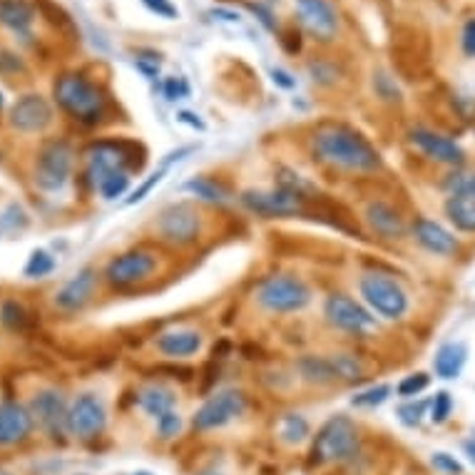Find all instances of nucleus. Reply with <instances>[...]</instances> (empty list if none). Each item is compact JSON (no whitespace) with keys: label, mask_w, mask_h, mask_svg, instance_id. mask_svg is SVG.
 <instances>
[{"label":"nucleus","mask_w":475,"mask_h":475,"mask_svg":"<svg viewBox=\"0 0 475 475\" xmlns=\"http://www.w3.org/2000/svg\"><path fill=\"white\" fill-rule=\"evenodd\" d=\"M154 266H157V262H154L152 254H147V251H130V254H123L115 262H110L105 276L115 287H132L142 279H147L154 272Z\"/></svg>","instance_id":"ddd939ff"},{"label":"nucleus","mask_w":475,"mask_h":475,"mask_svg":"<svg viewBox=\"0 0 475 475\" xmlns=\"http://www.w3.org/2000/svg\"><path fill=\"white\" fill-rule=\"evenodd\" d=\"M127 187H130V172L127 170L113 172V175H107L95 185V189L102 194V200H117V197L125 194Z\"/></svg>","instance_id":"c85d7f7f"},{"label":"nucleus","mask_w":475,"mask_h":475,"mask_svg":"<svg viewBox=\"0 0 475 475\" xmlns=\"http://www.w3.org/2000/svg\"><path fill=\"white\" fill-rule=\"evenodd\" d=\"M433 465H436L438 471H443V473H463L461 463L455 461V458H450L448 453H436L433 455Z\"/></svg>","instance_id":"c03bdc74"},{"label":"nucleus","mask_w":475,"mask_h":475,"mask_svg":"<svg viewBox=\"0 0 475 475\" xmlns=\"http://www.w3.org/2000/svg\"><path fill=\"white\" fill-rule=\"evenodd\" d=\"M202 346V336L194 329H172L164 331L162 336L157 338V349L162 351L164 356L172 359H182V356H192L197 353Z\"/></svg>","instance_id":"4be33fe9"},{"label":"nucleus","mask_w":475,"mask_h":475,"mask_svg":"<svg viewBox=\"0 0 475 475\" xmlns=\"http://www.w3.org/2000/svg\"><path fill=\"white\" fill-rule=\"evenodd\" d=\"M157 229L172 244H189L200 234V214L189 204H172L162 212Z\"/></svg>","instance_id":"f8f14e48"},{"label":"nucleus","mask_w":475,"mask_h":475,"mask_svg":"<svg viewBox=\"0 0 475 475\" xmlns=\"http://www.w3.org/2000/svg\"><path fill=\"white\" fill-rule=\"evenodd\" d=\"M359 453V431L351 418L334 416L313 440V463H344Z\"/></svg>","instance_id":"7ed1b4c3"},{"label":"nucleus","mask_w":475,"mask_h":475,"mask_svg":"<svg viewBox=\"0 0 475 475\" xmlns=\"http://www.w3.org/2000/svg\"><path fill=\"white\" fill-rule=\"evenodd\" d=\"M259 304L269 312H301L309 301H312V291L309 287L297 279V276L289 274H274L269 279H264L262 287L257 291Z\"/></svg>","instance_id":"20e7f679"},{"label":"nucleus","mask_w":475,"mask_h":475,"mask_svg":"<svg viewBox=\"0 0 475 475\" xmlns=\"http://www.w3.org/2000/svg\"><path fill=\"white\" fill-rule=\"evenodd\" d=\"M431 384V378L428 374H413L408 378H403L399 384V393L400 396H418L421 391H425Z\"/></svg>","instance_id":"e433bc0d"},{"label":"nucleus","mask_w":475,"mask_h":475,"mask_svg":"<svg viewBox=\"0 0 475 475\" xmlns=\"http://www.w3.org/2000/svg\"><path fill=\"white\" fill-rule=\"evenodd\" d=\"M450 197L446 214L461 232L475 234V175H455L448 182Z\"/></svg>","instance_id":"1a4fd4ad"},{"label":"nucleus","mask_w":475,"mask_h":475,"mask_svg":"<svg viewBox=\"0 0 475 475\" xmlns=\"http://www.w3.org/2000/svg\"><path fill=\"white\" fill-rule=\"evenodd\" d=\"M0 475H11V473H8V471H3V468H0Z\"/></svg>","instance_id":"603ef678"},{"label":"nucleus","mask_w":475,"mask_h":475,"mask_svg":"<svg viewBox=\"0 0 475 475\" xmlns=\"http://www.w3.org/2000/svg\"><path fill=\"white\" fill-rule=\"evenodd\" d=\"M167 170H170V167H164V164H162V167H160L157 172H152V175L147 177V179H145V182H142V185H139V187L135 189V192H132L130 197H127L125 207H132V204H138V202L145 200V197L150 194L152 189H154L157 185H160V182H162L164 175H167Z\"/></svg>","instance_id":"473e14b6"},{"label":"nucleus","mask_w":475,"mask_h":475,"mask_svg":"<svg viewBox=\"0 0 475 475\" xmlns=\"http://www.w3.org/2000/svg\"><path fill=\"white\" fill-rule=\"evenodd\" d=\"M139 406L152 418H162L164 413L175 411V391L167 386H147L139 393Z\"/></svg>","instance_id":"b1692460"},{"label":"nucleus","mask_w":475,"mask_h":475,"mask_svg":"<svg viewBox=\"0 0 475 475\" xmlns=\"http://www.w3.org/2000/svg\"><path fill=\"white\" fill-rule=\"evenodd\" d=\"M391 396V386H374L368 388V391H363L359 396H353V406H378V403H384V400Z\"/></svg>","instance_id":"c9c22d12"},{"label":"nucleus","mask_w":475,"mask_h":475,"mask_svg":"<svg viewBox=\"0 0 475 475\" xmlns=\"http://www.w3.org/2000/svg\"><path fill=\"white\" fill-rule=\"evenodd\" d=\"M324 313L326 319H329V324L336 326V329H344V331H363V329L374 326V316L366 312L359 301H353L351 297H344V294L329 297Z\"/></svg>","instance_id":"4468645a"},{"label":"nucleus","mask_w":475,"mask_h":475,"mask_svg":"<svg viewBox=\"0 0 475 475\" xmlns=\"http://www.w3.org/2000/svg\"><path fill=\"white\" fill-rule=\"evenodd\" d=\"M189 95V85L182 80V77H167L164 80V98L170 102L182 100Z\"/></svg>","instance_id":"58836bf2"},{"label":"nucleus","mask_w":475,"mask_h":475,"mask_svg":"<svg viewBox=\"0 0 475 475\" xmlns=\"http://www.w3.org/2000/svg\"><path fill=\"white\" fill-rule=\"evenodd\" d=\"M461 48L465 58H475V15H471L461 30Z\"/></svg>","instance_id":"4c0bfd02"},{"label":"nucleus","mask_w":475,"mask_h":475,"mask_svg":"<svg viewBox=\"0 0 475 475\" xmlns=\"http://www.w3.org/2000/svg\"><path fill=\"white\" fill-rule=\"evenodd\" d=\"M465 450H468V455H471V461L475 463V440H468V443H465Z\"/></svg>","instance_id":"8fccbe9b"},{"label":"nucleus","mask_w":475,"mask_h":475,"mask_svg":"<svg viewBox=\"0 0 475 475\" xmlns=\"http://www.w3.org/2000/svg\"><path fill=\"white\" fill-rule=\"evenodd\" d=\"M75 164V152L73 147L58 139V142H48L38 154V164H36V185L43 192H58L65 187L67 177L73 172Z\"/></svg>","instance_id":"39448f33"},{"label":"nucleus","mask_w":475,"mask_h":475,"mask_svg":"<svg viewBox=\"0 0 475 475\" xmlns=\"http://www.w3.org/2000/svg\"><path fill=\"white\" fill-rule=\"evenodd\" d=\"M413 145L418 147L421 152H425L431 160H436V162H446V164H461L463 157H465V152L453 142V139L443 138V135H436V132H431V130H413L411 132Z\"/></svg>","instance_id":"f3484780"},{"label":"nucleus","mask_w":475,"mask_h":475,"mask_svg":"<svg viewBox=\"0 0 475 475\" xmlns=\"http://www.w3.org/2000/svg\"><path fill=\"white\" fill-rule=\"evenodd\" d=\"M244 411H247V396L241 391L229 388V391H222L207 400L200 411L194 413L192 424L197 431H212V428H222L229 421L239 418Z\"/></svg>","instance_id":"0eeeda50"},{"label":"nucleus","mask_w":475,"mask_h":475,"mask_svg":"<svg viewBox=\"0 0 475 475\" xmlns=\"http://www.w3.org/2000/svg\"><path fill=\"white\" fill-rule=\"evenodd\" d=\"M120 170H127V154L123 152V147L102 142L88 152V177L92 185H98L100 179L113 172H120Z\"/></svg>","instance_id":"a211bd4d"},{"label":"nucleus","mask_w":475,"mask_h":475,"mask_svg":"<svg viewBox=\"0 0 475 475\" xmlns=\"http://www.w3.org/2000/svg\"><path fill=\"white\" fill-rule=\"evenodd\" d=\"M30 428H33V416L20 403L8 400L0 406V443L3 446L23 440L30 433Z\"/></svg>","instance_id":"6ab92c4d"},{"label":"nucleus","mask_w":475,"mask_h":475,"mask_svg":"<svg viewBox=\"0 0 475 475\" xmlns=\"http://www.w3.org/2000/svg\"><path fill=\"white\" fill-rule=\"evenodd\" d=\"M272 80H274L276 88H281V90L297 88V80L289 75L287 70H281V67H274V70H272Z\"/></svg>","instance_id":"a18cd8bd"},{"label":"nucleus","mask_w":475,"mask_h":475,"mask_svg":"<svg viewBox=\"0 0 475 475\" xmlns=\"http://www.w3.org/2000/svg\"><path fill=\"white\" fill-rule=\"evenodd\" d=\"M306 436H309V424H306L304 416H299V413L284 416V421H281V438L287 443H301Z\"/></svg>","instance_id":"c756f323"},{"label":"nucleus","mask_w":475,"mask_h":475,"mask_svg":"<svg viewBox=\"0 0 475 475\" xmlns=\"http://www.w3.org/2000/svg\"><path fill=\"white\" fill-rule=\"evenodd\" d=\"M177 120L182 123V125H189L194 127V130H200V132H204L207 130V125L200 120V115L189 113V110H182V113H177Z\"/></svg>","instance_id":"49530a36"},{"label":"nucleus","mask_w":475,"mask_h":475,"mask_svg":"<svg viewBox=\"0 0 475 475\" xmlns=\"http://www.w3.org/2000/svg\"><path fill=\"white\" fill-rule=\"evenodd\" d=\"M212 15H217L219 20H226V23H239V13H234V11H225V8H214Z\"/></svg>","instance_id":"09e8293b"},{"label":"nucleus","mask_w":475,"mask_h":475,"mask_svg":"<svg viewBox=\"0 0 475 475\" xmlns=\"http://www.w3.org/2000/svg\"><path fill=\"white\" fill-rule=\"evenodd\" d=\"M92 289H95V272H92V269H83L80 274L73 276V279L55 294V304H58L63 312H75L80 306H85V301L92 297Z\"/></svg>","instance_id":"aec40b11"},{"label":"nucleus","mask_w":475,"mask_h":475,"mask_svg":"<svg viewBox=\"0 0 475 475\" xmlns=\"http://www.w3.org/2000/svg\"><path fill=\"white\" fill-rule=\"evenodd\" d=\"M55 100L80 123H100L107 100L102 90L80 73H67L55 83Z\"/></svg>","instance_id":"f03ea898"},{"label":"nucleus","mask_w":475,"mask_h":475,"mask_svg":"<svg viewBox=\"0 0 475 475\" xmlns=\"http://www.w3.org/2000/svg\"><path fill=\"white\" fill-rule=\"evenodd\" d=\"M413 234H416L421 247L433 251V254H453L458 249V241L448 229H443L438 222H431V219H418L413 226Z\"/></svg>","instance_id":"412c9836"},{"label":"nucleus","mask_w":475,"mask_h":475,"mask_svg":"<svg viewBox=\"0 0 475 475\" xmlns=\"http://www.w3.org/2000/svg\"><path fill=\"white\" fill-rule=\"evenodd\" d=\"M179 425H182V421H179V416H177L175 411L164 413L162 418H157V431H160V436L162 438H172L179 433Z\"/></svg>","instance_id":"79ce46f5"},{"label":"nucleus","mask_w":475,"mask_h":475,"mask_svg":"<svg viewBox=\"0 0 475 475\" xmlns=\"http://www.w3.org/2000/svg\"><path fill=\"white\" fill-rule=\"evenodd\" d=\"M107 424V411L95 393H83L67 411V431L77 438H95Z\"/></svg>","instance_id":"9d476101"},{"label":"nucleus","mask_w":475,"mask_h":475,"mask_svg":"<svg viewBox=\"0 0 475 475\" xmlns=\"http://www.w3.org/2000/svg\"><path fill=\"white\" fill-rule=\"evenodd\" d=\"M200 475H222V473H214V471H207V473H200Z\"/></svg>","instance_id":"3c124183"},{"label":"nucleus","mask_w":475,"mask_h":475,"mask_svg":"<svg viewBox=\"0 0 475 475\" xmlns=\"http://www.w3.org/2000/svg\"><path fill=\"white\" fill-rule=\"evenodd\" d=\"M297 18L313 40L329 43L336 38L338 13L331 0H297Z\"/></svg>","instance_id":"6e6552de"},{"label":"nucleus","mask_w":475,"mask_h":475,"mask_svg":"<svg viewBox=\"0 0 475 475\" xmlns=\"http://www.w3.org/2000/svg\"><path fill=\"white\" fill-rule=\"evenodd\" d=\"M450 406H453V403H450V393L440 391L436 400H433V408H431V421H433V424H443L450 416Z\"/></svg>","instance_id":"ea45409f"},{"label":"nucleus","mask_w":475,"mask_h":475,"mask_svg":"<svg viewBox=\"0 0 475 475\" xmlns=\"http://www.w3.org/2000/svg\"><path fill=\"white\" fill-rule=\"evenodd\" d=\"M299 368L304 378L312 381V384H334V381H338L336 371H334V366H331V359L306 356V359H301Z\"/></svg>","instance_id":"bb28decb"},{"label":"nucleus","mask_w":475,"mask_h":475,"mask_svg":"<svg viewBox=\"0 0 475 475\" xmlns=\"http://www.w3.org/2000/svg\"><path fill=\"white\" fill-rule=\"evenodd\" d=\"M52 123V110L43 95H23L11 107V125L20 132H43Z\"/></svg>","instance_id":"2eb2a0df"},{"label":"nucleus","mask_w":475,"mask_h":475,"mask_svg":"<svg viewBox=\"0 0 475 475\" xmlns=\"http://www.w3.org/2000/svg\"><path fill=\"white\" fill-rule=\"evenodd\" d=\"M67 411L65 408L63 396L58 391H40L33 399V416L38 418L40 425L51 433L52 438L63 436V431L67 428Z\"/></svg>","instance_id":"dca6fc26"},{"label":"nucleus","mask_w":475,"mask_h":475,"mask_svg":"<svg viewBox=\"0 0 475 475\" xmlns=\"http://www.w3.org/2000/svg\"><path fill=\"white\" fill-rule=\"evenodd\" d=\"M425 411V403L424 400H418V403H406V406H400L399 416L400 421L406 425H418L421 424V416Z\"/></svg>","instance_id":"a19ab883"},{"label":"nucleus","mask_w":475,"mask_h":475,"mask_svg":"<svg viewBox=\"0 0 475 475\" xmlns=\"http://www.w3.org/2000/svg\"><path fill=\"white\" fill-rule=\"evenodd\" d=\"M241 204L254 214H262V217H289V214L301 212V197L289 192L284 187L269 189H249L241 194Z\"/></svg>","instance_id":"9b49d317"},{"label":"nucleus","mask_w":475,"mask_h":475,"mask_svg":"<svg viewBox=\"0 0 475 475\" xmlns=\"http://www.w3.org/2000/svg\"><path fill=\"white\" fill-rule=\"evenodd\" d=\"M36 13L28 0H0V26L13 30L15 36H30Z\"/></svg>","instance_id":"5701e85b"},{"label":"nucleus","mask_w":475,"mask_h":475,"mask_svg":"<svg viewBox=\"0 0 475 475\" xmlns=\"http://www.w3.org/2000/svg\"><path fill=\"white\" fill-rule=\"evenodd\" d=\"M187 192L192 194H197L202 200L214 202V204H225L229 202V192H226L222 185H217L214 179H207V177H194V179H189L187 185H185Z\"/></svg>","instance_id":"cd10ccee"},{"label":"nucleus","mask_w":475,"mask_h":475,"mask_svg":"<svg viewBox=\"0 0 475 475\" xmlns=\"http://www.w3.org/2000/svg\"><path fill=\"white\" fill-rule=\"evenodd\" d=\"M465 356L468 351L463 344H446L436 356V374L440 378H455L465 366Z\"/></svg>","instance_id":"a878e982"},{"label":"nucleus","mask_w":475,"mask_h":475,"mask_svg":"<svg viewBox=\"0 0 475 475\" xmlns=\"http://www.w3.org/2000/svg\"><path fill=\"white\" fill-rule=\"evenodd\" d=\"M331 366H334V371H336V378H341V381H353V378L361 376V363L356 361L353 356H349V353L331 356Z\"/></svg>","instance_id":"2f4dec72"},{"label":"nucleus","mask_w":475,"mask_h":475,"mask_svg":"<svg viewBox=\"0 0 475 475\" xmlns=\"http://www.w3.org/2000/svg\"><path fill=\"white\" fill-rule=\"evenodd\" d=\"M147 8H150L152 13L162 15V18H179V11H177L175 5H172V0H142Z\"/></svg>","instance_id":"37998d69"},{"label":"nucleus","mask_w":475,"mask_h":475,"mask_svg":"<svg viewBox=\"0 0 475 475\" xmlns=\"http://www.w3.org/2000/svg\"><path fill=\"white\" fill-rule=\"evenodd\" d=\"M366 217H368V225L374 226L376 232L381 234V237H399L400 232H403V225H400V217L388 204H381V202H376L371 204L368 210H366Z\"/></svg>","instance_id":"393cba45"},{"label":"nucleus","mask_w":475,"mask_h":475,"mask_svg":"<svg viewBox=\"0 0 475 475\" xmlns=\"http://www.w3.org/2000/svg\"><path fill=\"white\" fill-rule=\"evenodd\" d=\"M55 269V259L45 249H36L30 254V259L26 264V276L30 279H43Z\"/></svg>","instance_id":"7c9ffc66"},{"label":"nucleus","mask_w":475,"mask_h":475,"mask_svg":"<svg viewBox=\"0 0 475 475\" xmlns=\"http://www.w3.org/2000/svg\"><path fill=\"white\" fill-rule=\"evenodd\" d=\"M313 152L334 167H344L351 172H374L381 164L378 152L371 147V142L361 138L356 130L344 125L321 127L313 135Z\"/></svg>","instance_id":"f257e3e1"},{"label":"nucleus","mask_w":475,"mask_h":475,"mask_svg":"<svg viewBox=\"0 0 475 475\" xmlns=\"http://www.w3.org/2000/svg\"><path fill=\"white\" fill-rule=\"evenodd\" d=\"M0 319H3V324L8 326V329H13V331H18V329H23L26 326V309L23 306H18V304H13V301H8L5 306H3V312H0Z\"/></svg>","instance_id":"f704fd0d"},{"label":"nucleus","mask_w":475,"mask_h":475,"mask_svg":"<svg viewBox=\"0 0 475 475\" xmlns=\"http://www.w3.org/2000/svg\"><path fill=\"white\" fill-rule=\"evenodd\" d=\"M135 65H138V70L139 73H145V75L150 77H157L160 75V63H145V60H142V58H139V60H135Z\"/></svg>","instance_id":"de8ad7c7"},{"label":"nucleus","mask_w":475,"mask_h":475,"mask_svg":"<svg viewBox=\"0 0 475 475\" xmlns=\"http://www.w3.org/2000/svg\"><path fill=\"white\" fill-rule=\"evenodd\" d=\"M279 187L289 189V192H294V194H299L301 200L313 192V185H309L304 177L294 175V172H289V170H281V177H279Z\"/></svg>","instance_id":"72a5a7b5"},{"label":"nucleus","mask_w":475,"mask_h":475,"mask_svg":"<svg viewBox=\"0 0 475 475\" xmlns=\"http://www.w3.org/2000/svg\"><path fill=\"white\" fill-rule=\"evenodd\" d=\"M361 297L368 301V306L376 313L386 319H400L408 312V297L406 291L386 274H363L361 276Z\"/></svg>","instance_id":"423d86ee"}]
</instances>
